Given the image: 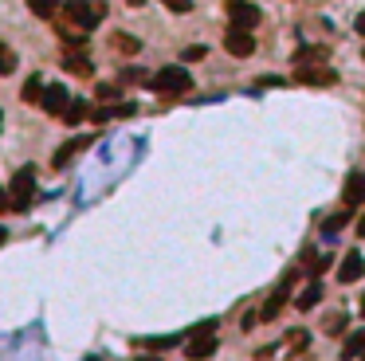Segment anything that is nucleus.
Segmentation results:
<instances>
[{"instance_id":"36","label":"nucleus","mask_w":365,"mask_h":361,"mask_svg":"<svg viewBox=\"0 0 365 361\" xmlns=\"http://www.w3.org/2000/svg\"><path fill=\"white\" fill-rule=\"evenodd\" d=\"M0 126H4V114H0Z\"/></svg>"},{"instance_id":"20","label":"nucleus","mask_w":365,"mask_h":361,"mask_svg":"<svg viewBox=\"0 0 365 361\" xmlns=\"http://www.w3.org/2000/svg\"><path fill=\"white\" fill-rule=\"evenodd\" d=\"M114 48H118L122 55H138V51H142V43L134 40V36H126V31H118V36H114Z\"/></svg>"},{"instance_id":"29","label":"nucleus","mask_w":365,"mask_h":361,"mask_svg":"<svg viewBox=\"0 0 365 361\" xmlns=\"http://www.w3.org/2000/svg\"><path fill=\"white\" fill-rule=\"evenodd\" d=\"M4 208H12V192L0 189V212H4Z\"/></svg>"},{"instance_id":"24","label":"nucleus","mask_w":365,"mask_h":361,"mask_svg":"<svg viewBox=\"0 0 365 361\" xmlns=\"http://www.w3.org/2000/svg\"><path fill=\"white\" fill-rule=\"evenodd\" d=\"M287 341H291L295 350H306V341H310V334H306V330H291V334H287Z\"/></svg>"},{"instance_id":"38","label":"nucleus","mask_w":365,"mask_h":361,"mask_svg":"<svg viewBox=\"0 0 365 361\" xmlns=\"http://www.w3.org/2000/svg\"><path fill=\"white\" fill-rule=\"evenodd\" d=\"M361 361H365V353H361Z\"/></svg>"},{"instance_id":"33","label":"nucleus","mask_w":365,"mask_h":361,"mask_svg":"<svg viewBox=\"0 0 365 361\" xmlns=\"http://www.w3.org/2000/svg\"><path fill=\"white\" fill-rule=\"evenodd\" d=\"M4 240H8V232H4V228H0V243H4Z\"/></svg>"},{"instance_id":"27","label":"nucleus","mask_w":365,"mask_h":361,"mask_svg":"<svg viewBox=\"0 0 365 361\" xmlns=\"http://www.w3.org/2000/svg\"><path fill=\"white\" fill-rule=\"evenodd\" d=\"M122 79H126V83H142V79H146V75H142V71H134V67H130V71H122Z\"/></svg>"},{"instance_id":"3","label":"nucleus","mask_w":365,"mask_h":361,"mask_svg":"<svg viewBox=\"0 0 365 361\" xmlns=\"http://www.w3.org/2000/svg\"><path fill=\"white\" fill-rule=\"evenodd\" d=\"M12 208L24 212L32 204V197H36V169H20L16 177H12Z\"/></svg>"},{"instance_id":"23","label":"nucleus","mask_w":365,"mask_h":361,"mask_svg":"<svg viewBox=\"0 0 365 361\" xmlns=\"http://www.w3.org/2000/svg\"><path fill=\"white\" fill-rule=\"evenodd\" d=\"M322 330L326 334H342L345 330V314H330V318L322 322Z\"/></svg>"},{"instance_id":"22","label":"nucleus","mask_w":365,"mask_h":361,"mask_svg":"<svg viewBox=\"0 0 365 361\" xmlns=\"http://www.w3.org/2000/svg\"><path fill=\"white\" fill-rule=\"evenodd\" d=\"M16 71V51L8 43H0V75H12Z\"/></svg>"},{"instance_id":"21","label":"nucleus","mask_w":365,"mask_h":361,"mask_svg":"<svg viewBox=\"0 0 365 361\" xmlns=\"http://www.w3.org/2000/svg\"><path fill=\"white\" fill-rule=\"evenodd\" d=\"M63 67H67L71 75H90V63L83 59V55H63Z\"/></svg>"},{"instance_id":"25","label":"nucleus","mask_w":365,"mask_h":361,"mask_svg":"<svg viewBox=\"0 0 365 361\" xmlns=\"http://www.w3.org/2000/svg\"><path fill=\"white\" fill-rule=\"evenodd\" d=\"M161 4H165L169 12H181V16H185V12H193V0H161Z\"/></svg>"},{"instance_id":"15","label":"nucleus","mask_w":365,"mask_h":361,"mask_svg":"<svg viewBox=\"0 0 365 361\" xmlns=\"http://www.w3.org/2000/svg\"><path fill=\"white\" fill-rule=\"evenodd\" d=\"M326 59H330L326 48H298L295 51V67H310V63H326Z\"/></svg>"},{"instance_id":"7","label":"nucleus","mask_w":365,"mask_h":361,"mask_svg":"<svg viewBox=\"0 0 365 361\" xmlns=\"http://www.w3.org/2000/svg\"><path fill=\"white\" fill-rule=\"evenodd\" d=\"M212 353H216V338H212V330H197V334H193V341L185 346L188 361H205V358H212Z\"/></svg>"},{"instance_id":"11","label":"nucleus","mask_w":365,"mask_h":361,"mask_svg":"<svg viewBox=\"0 0 365 361\" xmlns=\"http://www.w3.org/2000/svg\"><path fill=\"white\" fill-rule=\"evenodd\" d=\"M365 275V260H361V251H350L342 260V267H338V283H357Z\"/></svg>"},{"instance_id":"37","label":"nucleus","mask_w":365,"mask_h":361,"mask_svg":"<svg viewBox=\"0 0 365 361\" xmlns=\"http://www.w3.org/2000/svg\"><path fill=\"white\" fill-rule=\"evenodd\" d=\"M361 59H365V48H361Z\"/></svg>"},{"instance_id":"13","label":"nucleus","mask_w":365,"mask_h":361,"mask_svg":"<svg viewBox=\"0 0 365 361\" xmlns=\"http://www.w3.org/2000/svg\"><path fill=\"white\" fill-rule=\"evenodd\" d=\"M361 353H365V326H361V330H350V334H345V341H342V358L345 361L361 358Z\"/></svg>"},{"instance_id":"26","label":"nucleus","mask_w":365,"mask_h":361,"mask_svg":"<svg viewBox=\"0 0 365 361\" xmlns=\"http://www.w3.org/2000/svg\"><path fill=\"white\" fill-rule=\"evenodd\" d=\"M99 99L102 102H114V99H118V87H99Z\"/></svg>"},{"instance_id":"12","label":"nucleus","mask_w":365,"mask_h":361,"mask_svg":"<svg viewBox=\"0 0 365 361\" xmlns=\"http://www.w3.org/2000/svg\"><path fill=\"white\" fill-rule=\"evenodd\" d=\"M67 102H71V94L63 90V83L43 87V111H48V114H63V111H67Z\"/></svg>"},{"instance_id":"32","label":"nucleus","mask_w":365,"mask_h":361,"mask_svg":"<svg viewBox=\"0 0 365 361\" xmlns=\"http://www.w3.org/2000/svg\"><path fill=\"white\" fill-rule=\"evenodd\" d=\"M357 232H361V236H365V216H361V224H357Z\"/></svg>"},{"instance_id":"14","label":"nucleus","mask_w":365,"mask_h":361,"mask_svg":"<svg viewBox=\"0 0 365 361\" xmlns=\"http://www.w3.org/2000/svg\"><path fill=\"white\" fill-rule=\"evenodd\" d=\"M322 302V279H310L306 283V291L295 299V311H310V306H318Z\"/></svg>"},{"instance_id":"31","label":"nucleus","mask_w":365,"mask_h":361,"mask_svg":"<svg viewBox=\"0 0 365 361\" xmlns=\"http://www.w3.org/2000/svg\"><path fill=\"white\" fill-rule=\"evenodd\" d=\"M126 4H130V8H142V4H146V0H126Z\"/></svg>"},{"instance_id":"28","label":"nucleus","mask_w":365,"mask_h":361,"mask_svg":"<svg viewBox=\"0 0 365 361\" xmlns=\"http://www.w3.org/2000/svg\"><path fill=\"white\" fill-rule=\"evenodd\" d=\"M208 51L205 48H185V59H205Z\"/></svg>"},{"instance_id":"8","label":"nucleus","mask_w":365,"mask_h":361,"mask_svg":"<svg viewBox=\"0 0 365 361\" xmlns=\"http://www.w3.org/2000/svg\"><path fill=\"white\" fill-rule=\"evenodd\" d=\"M224 48H228V55H240V59H244V55L256 51V36H252L247 28H232L224 36Z\"/></svg>"},{"instance_id":"18","label":"nucleus","mask_w":365,"mask_h":361,"mask_svg":"<svg viewBox=\"0 0 365 361\" xmlns=\"http://www.w3.org/2000/svg\"><path fill=\"white\" fill-rule=\"evenodd\" d=\"M350 212H354V208H345V204H342V212H334V216H330V220L322 224V232H326V236H334V232H342L345 224H350Z\"/></svg>"},{"instance_id":"2","label":"nucleus","mask_w":365,"mask_h":361,"mask_svg":"<svg viewBox=\"0 0 365 361\" xmlns=\"http://www.w3.org/2000/svg\"><path fill=\"white\" fill-rule=\"evenodd\" d=\"M149 87L158 90V94H165V99H177V94L193 90V75H188L185 67H161L158 75L149 79Z\"/></svg>"},{"instance_id":"6","label":"nucleus","mask_w":365,"mask_h":361,"mask_svg":"<svg viewBox=\"0 0 365 361\" xmlns=\"http://www.w3.org/2000/svg\"><path fill=\"white\" fill-rule=\"evenodd\" d=\"M291 283H295V279L287 275V279L275 287V295H271V299L263 302V311H259V322H271V318H279V311H283V306H287V299H291Z\"/></svg>"},{"instance_id":"4","label":"nucleus","mask_w":365,"mask_h":361,"mask_svg":"<svg viewBox=\"0 0 365 361\" xmlns=\"http://www.w3.org/2000/svg\"><path fill=\"white\" fill-rule=\"evenodd\" d=\"M228 16H232V28H259V20H263V12L252 4V0H228Z\"/></svg>"},{"instance_id":"34","label":"nucleus","mask_w":365,"mask_h":361,"mask_svg":"<svg viewBox=\"0 0 365 361\" xmlns=\"http://www.w3.org/2000/svg\"><path fill=\"white\" fill-rule=\"evenodd\" d=\"M361 314H365V295H361Z\"/></svg>"},{"instance_id":"1","label":"nucleus","mask_w":365,"mask_h":361,"mask_svg":"<svg viewBox=\"0 0 365 361\" xmlns=\"http://www.w3.org/2000/svg\"><path fill=\"white\" fill-rule=\"evenodd\" d=\"M106 16V4L102 0H63V20H67V28H79V31H87V28H95V24Z\"/></svg>"},{"instance_id":"5","label":"nucleus","mask_w":365,"mask_h":361,"mask_svg":"<svg viewBox=\"0 0 365 361\" xmlns=\"http://www.w3.org/2000/svg\"><path fill=\"white\" fill-rule=\"evenodd\" d=\"M295 83H306V87H334L338 71L326 67V63H310V67H295Z\"/></svg>"},{"instance_id":"35","label":"nucleus","mask_w":365,"mask_h":361,"mask_svg":"<svg viewBox=\"0 0 365 361\" xmlns=\"http://www.w3.org/2000/svg\"><path fill=\"white\" fill-rule=\"evenodd\" d=\"M87 361H102V358H87Z\"/></svg>"},{"instance_id":"16","label":"nucleus","mask_w":365,"mask_h":361,"mask_svg":"<svg viewBox=\"0 0 365 361\" xmlns=\"http://www.w3.org/2000/svg\"><path fill=\"white\" fill-rule=\"evenodd\" d=\"M83 118H87V102H83V99H71L67 111H63V122H67V126H79Z\"/></svg>"},{"instance_id":"10","label":"nucleus","mask_w":365,"mask_h":361,"mask_svg":"<svg viewBox=\"0 0 365 361\" xmlns=\"http://www.w3.org/2000/svg\"><path fill=\"white\" fill-rule=\"evenodd\" d=\"M342 204H345V208H357V204H365V173H350V177H345Z\"/></svg>"},{"instance_id":"30","label":"nucleus","mask_w":365,"mask_h":361,"mask_svg":"<svg viewBox=\"0 0 365 361\" xmlns=\"http://www.w3.org/2000/svg\"><path fill=\"white\" fill-rule=\"evenodd\" d=\"M354 28H357V36H365V12L357 16V20H354Z\"/></svg>"},{"instance_id":"19","label":"nucleus","mask_w":365,"mask_h":361,"mask_svg":"<svg viewBox=\"0 0 365 361\" xmlns=\"http://www.w3.org/2000/svg\"><path fill=\"white\" fill-rule=\"evenodd\" d=\"M28 8L36 12V16H43V20H51L55 8H60V0H28Z\"/></svg>"},{"instance_id":"9","label":"nucleus","mask_w":365,"mask_h":361,"mask_svg":"<svg viewBox=\"0 0 365 361\" xmlns=\"http://www.w3.org/2000/svg\"><path fill=\"white\" fill-rule=\"evenodd\" d=\"M90 141H95V138H90V134H83V138H71L67 146H60V150H55V157H51V165H55V169H63V165H71V161L79 157V153L87 150Z\"/></svg>"},{"instance_id":"17","label":"nucleus","mask_w":365,"mask_h":361,"mask_svg":"<svg viewBox=\"0 0 365 361\" xmlns=\"http://www.w3.org/2000/svg\"><path fill=\"white\" fill-rule=\"evenodd\" d=\"M20 99L28 102V106H32V102H43V83L36 79V75H32V79L24 83V90H20Z\"/></svg>"}]
</instances>
